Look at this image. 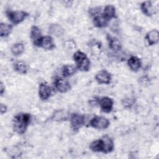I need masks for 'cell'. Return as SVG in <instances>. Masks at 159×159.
<instances>
[{
	"instance_id": "6da1fadb",
	"label": "cell",
	"mask_w": 159,
	"mask_h": 159,
	"mask_svg": "<svg viewBox=\"0 0 159 159\" xmlns=\"http://www.w3.org/2000/svg\"><path fill=\"white\" fill-rule=\"evenodd\" d=\"M114 142L112 139L105 135L101 139L92 142L89 145V148L94 152H102L108 153L111 152L114 149Z\"/></svg>"
},
{
	"instance_id": "7a4b0ae2",
	"label": "cell",
	"mask_w": 159,
	"mask_h": 159,
	"mask_svg": "<svg viewBox=\"0 0 159 159\" xmlns=\"http://www.w3.org/2000/svg\"><path fill=\"white\" fill-rule=\"evenodd\" d=\"M31 116L28 113H19L13 119L12 125L14 130L18 134H23L25 132L30 124Z\"/></svg>"
},
{
	"instance_id": "3957f363",
	"label": "cell",
	"mask_w": 159,
	"mask_h": 159,
	"mask_svg": "<svg viewBox=\"0 0 159 159\" xmlns=\"http://www.w3.org/2000/svg\"><path fill=\"white\" fill-rule=\"evenodd\" d=\"M73 60L76 62V68L82 71H88L90 68V60L86 55L80 50L73 54Z\"/></svg>"
},
{
	"instance_id": "277c9868",
	"label": "cell",
	"mask_w": 159,
	"mask_h": 159,
	"mask_svg": "<svg viewBox=\"0 0 159 159\" xmlns=\"http://www.w3.org/2000/svg\"><path fill=\"white\" fill-rule=\"evenodd\" d=\"M6 16L12 24H18L22 22L29 14L23 11H8L6 12Z\"/></svg>"
},
{
	"instance_id": "5b68a950",
	"label": "cell",
	"mask_w": 159,
	"mask_h": 159,
	"mask_svg": "<svg viewBox=\"0 0 159 159\" xmlns=\"http://www.w3.org/2000/svg\"><path fill=\"white\" fill-rule=\"evenodd\" d=\"M110 125L109 120L102 116H95L89 122V125L94 129L103 130L107 129Z\"/></svg>"
},
{
	"instance_id": "8992f818",
	"label": "cell",
	"mask_w": 159,
	"mask_h": 159,
	"mask_svg": "<svg viewBox=\"0 0 159 159\" xmlns=\"http://www.w3.org/2000/svg\"><path fill=\"white\" fill-rule=\"evenodd\" d=\"M55 89L61 93H66L71 89V85L69 81L61 77H56L53 81Z\"/></svg>"
},
{
	"instance_id": "52a82bcc",
	"label": "cell",
	"mask_w": 159,
	"mask_h": 159,
	"mask_svg": "<svg viewBox=\"0 0 159 159\" xmlns=\"http://www.w3.org/2000/svg\"><path fill=\"white\" fill-rule=\"evenodd\" d=\"M70 120L71 129L74 131H77L84 124L85 117L84 115L73 113L71 114Z\"/></svg>"
},
{
	"instance_id": "ba28073f",
	"label": "cell",
	"mask_w": 159,
	"mask_h": 159,
	"mask_svg": "<svg viewBox=\"0 0 159 159\" xmlns=\"http://www.w3.org/2000/svg\"><path fill=\"white\" fill-rule=\"evenodd\" d=\"M34 45L45 50H52L55 47L52 37L49 35L42 36Z\"/></svg>"
},
{
	"instance_id": "9c48e42d",
	"label": "cell",
	"mask_w": 159,
	"mask_h": 159,
	"mask_svg": "<svg viewBox=\"0 0 159 159\" xmlns=\"http://www.w3.org/2000/svg\"><path fill=\"white\" fill-rule=\"evenodd\" d=\"M98 103L101 111L103 112L109 113L112 111L113 108L114 101L111 98L107 96L102 97L99 99Z\"/></svg>"
},
{
	"instance_id": "30bf717a",
	"label": "cell",
	"mask_w": 159,
	"mask_h": 159,
	"mask_svg": "<svg viewBox=\"0 0 159 159\" xmlns=\"http://www.w3.org/2000/svg\"><path fill=\"white\" fill-rule=\"evenodd\" d=\"M111 75L106 70L99 71L95 76V80L99 84H108L111 83Z\"/></svg>"
},
{
	"instance_id": "8fae6325",
	"label": "cell",
	"mask_w": 159,
	"mask_h": 159,
	"mask_svg": "<svg viewBox=\"0 0 159 159\" xmlns=\"http://www.w3.org/2000/svg\"><path fill=\"white\" fill-rule=\"evenodd\" d=\"M52 93V88L46 83H41L39 85V95L42 100L48 99Z\"/></svg>"
},
{
	"instance_id": "7c38bea8",
	"label": "cell",
	"mask_w": 159,
	"mask_h": 159,
	"mask_svg": "<svg viewBox=\"0 0 159 159\" xmlns=\"http://www.w3.org/2000/svg\"><path fill=\"white\" fill-rule=\"evenodd\" d=\"M145 40L149 45H155L159 40V33L156 29H153L148 32L145 35Z\"/></svg>"
},
{
	"instance_id": "4fadbf2b",
	"label": "cell",
	"mask_w": 159,
	"mask_h": 159,
	"mask_svg": "<svg viewBox=\"0 0 159 159\" xmlns=\"http://www.w3.org/2000/svg\"><path fill=\"white\" fill-rule=\"evenodd\" d=\"M102 14L107 21L116 17V13L115 7L112 5L106 6L103 9V12L102 13Z\"/></svg>"
},
{
	"instance_id": "5bb4252c",
	"label": "cell",
	"mask_w": 159,
	"mask_h": 159,
	"mask_svg": "<svg viewBox=\"0 0 159 159\" xmlns=\"http://www.w3.org/2000/svg\"><path fill=\"white\" fill-rule=\"evenodd\" d=\"M107 40L108 42L109 47V48L114 51H118L120 50L122 48V45L119 40L118 39H117L115 37H112L109 34L107 35Z\"/></svg>"
},
{
	"instance_id": "9a60e30c",
	"label": "cell",
	"mask_w": 159,
	"mask_h": 159,
	"mask_svg": "<svg viewBox=\"0 0 159 159\" xmlns=\"http://www.w3.org/2000/svg\"><path fill=\"white\" fill-rule=\"evenodd\" d=\"M127 65L130 70L134 71H137L140 68L142 63L140 58L135 56H132L127 60Z\"/></svg>"
},
{
	"instance_id": "2e32d148",
	"label": "cell",
	"mask_w": 159,
	"mask_h": 159,
	"mask_svg": "<svg viewBox=\"0 0 159 159\" xmlns=\"http://www.w3.org/2000/svg\"><path fill=\"white\" fill-rule=\"evenodd\" d=\"M108 21L103 17L102 14H99L93 17V24L97 27H104L107 25Z\"/></svg>"
},
{
	"instance_id": "e0dca14e",
	"label": "cell",
	"mask_w": 159,
	"mask_h": 159,
	"mask_svg": "<svg viewBox=\"0 0 159 159\" xmlns=\"http://www.w3.org/2000/svg\"><path fill=\"white\" fill-rule=\"evenodd\" d=\"M30 35V39L34 44L35 42H37L42 37L40 29L36 25H34L31 27Z\"/></svg>"
},
{
	"instance_id": "ac0fdd59",
	"label": "cell",
	"mask_w": 159,
	"mask_h": 159,
	"mask_svg": "<svg viewBox=\"0 0 159 159\" xmlns=\"http://www.w3.org/2000/svg\"><path fill=\"white\" fill-rule=\"evenodd\" d=\"M12 25L9 24L1 22L0 24V35L1 37H7L12 30Z\"/></svg>"
},
{
	"instance_id": "d6986e66",
	"label": "cell",
	"mask_w": 159,
	"mask_h": 159,
	"mask_svg": "<svg viewBox=\"0 0 159 159\" xmlns=\"http://www.w3.org/2000/svg\"><path fill=\"white\" fill-rule=\"evenodd\" d=\"M48 30L50 34L56 37H60L62 35L64 32V29L60 25L56 24L50 25Z\"/></svg>"
},
{
	"instance_id": "ffe728a7",
	"label": "cell",
	"mask_w": 159,
	"mask_h": 159,
	"mask_svg": "<svg viewBox=\"0 0 159 159\" xmlns=\"http://www.w3.org/2000/svg\"><path fill=\"white\" fill-rule=\"evenodd\" d=\"M140 9L142 12L147 16H150L153 14V7L151 1H144L140 5Z\"/></svg>"
},
{
	"instance_id": "44dd1931",
	"label": "cell",
	"mask_w": 159,
	"mask_h": 159,
	"mask_svg": "<svg viewBox=\"0 0 159 159\" xmlns=\"http://www.w3.org/2000/svg\"><path fill=\"white\" fill-rule=\"evenodd\" d=\"M76 71V68L72 65H66L62 68V75L64 77L70 76Z\"/></svg>"
},
{
	"instance_id": "7402d4cb",
	"label": "cell",
	"mask_w": 159,
	"mask_h": 159,
	"mask_svg": "<svg viewBox=\"0 0 159 159\" xmlns=\"http://www.w3.org/2000/svg\"><path fill=\"white\" fill-rule=\"evenodd\" d=\"M14 70L20 74H25L27 72V65L22 61H17L14 65Z\"/></svg>"
},
{
	"instance_id": "603a6c76",
	"label": "cell",
	"mask_w": 159,
	"mask_h": 159,
	"mask_svg": "<svg viewBox=\"0 0 159 159\" xmlns=\"http://www.w3.org/2000/svg\"><path fill=\"white\" fill-rule=\"evenodd\" d=\"M11 50L14 55H20L24 51V45L22 43H16L12 46Z\"/></svg>"
},
{
	"instance_id": "cb8c5ba5",
	"label": "cell",
	"mask_w": 159,
	"mask_h": 159,
	"mask_svg": "<svg viewBox=\"0 0 159 159\" xmlns=\"http://www.w3.org/2000/svg\"><path fill=\"white\" fill-rule=\"evenodd\" d=\"M7 106L5 104L2 103L1 104V114H4V113H6L7 111Z\"/></svg>"
},
{
	"instance_id": "d4e9b609",
	"label": "cell",
	"mask_w": 159,
	"mask_h": 159,
	"mask_svg": "<svg viewBox=\"0 0 159 159\" xmlns=\"http://www.w3.org/2000/svg\"><path fill=\"white\" fill-rule=\"evenodd\" d=\"M5 91V86H4V84L1 82L0 84V94L1 96L3 95V93Z\"/></svg>"
}]
</instances>
